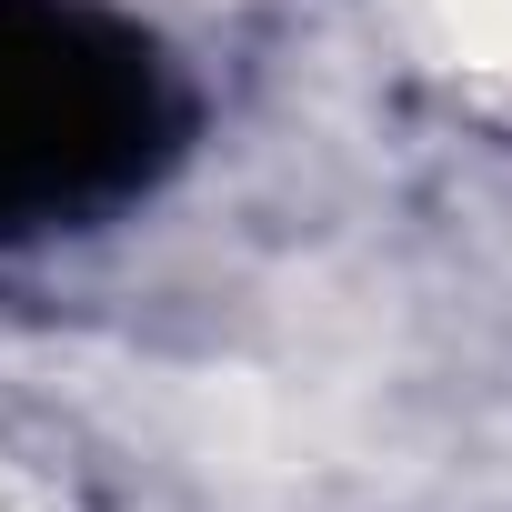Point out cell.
<instances>
[{
  "label": "cell",
  "instance_id": "obj_1",
  "mask_svg": "<svg viewBox=\"0 0 512 512\" xmlns=\"http://www.w3.org/2000/svg\"><path fill=\"white\" fill-rule=\"evenodd\" d=\"M171 141L181 101L131 21L91 0H0V241L141 191Z\"/></svg>",
  "mask_w": 512,
  "mask_h": 512
}]
</instances>
